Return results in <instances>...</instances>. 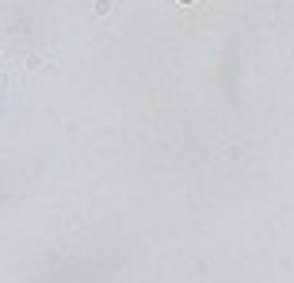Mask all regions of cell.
<instances>
[{
	"label": "cell",
	"instance_id": "cell-1",
	"mask_svg": "<svg viewBox=\"0 0 294 283\" xmlns=\"http://www.w3.org/2000/svg\"><path fill=\"white\" fill-rule=\"evenodd\" d=\"M95 12H100V16H107V12H111V0H95Z\"/></svg>",
	"mask_w": 294,
	"mask_h": 283
},
{
	"label": "cell",
	"instance_id": "cell-2",
	"mask_svg": "<svg viewBox=\"0 0 294 283\" xmlns=\"http://www.w3.org/2000/svg\"><path fill=\"white\" fill-rule=\"evenodd\" d=\"M180 4H183V8H191V4H195V0H180Z\"/></svg>",
	"mask_w": 294,
	"mask_h": 283
}]
</instances>
